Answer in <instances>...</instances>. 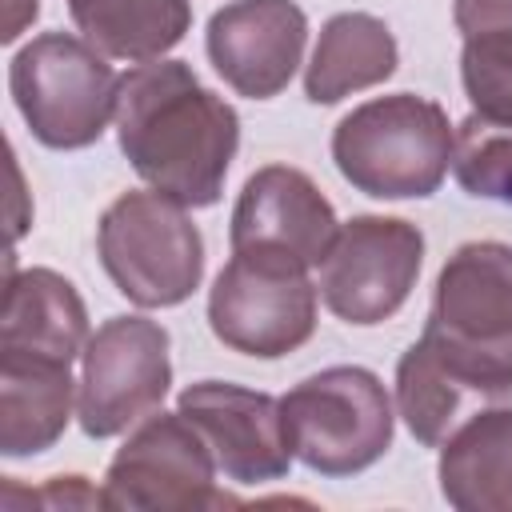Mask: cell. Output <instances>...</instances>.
<instances>
[{
	"label": "cell",
	"mask_w": 512,
	"mask_h": 512,
	"mask_svg": "<svg viewBox=\"0 0 512 512\" xmlns=\"http://www.w3.org/2000/svg\"><path fill=\"white\" fill-rule=\"evenodd\" d=\"M116 140L148 188L184 208H212L240 148V116L192 64L160 56L120 76Z\"/></svg>",
	"instance_id": "1"
},
{
	"label": "cell",
	"mask_w": 512,
	"mask_h": 512,
	"mask_svg": "<svg viewBox=\"0 0 512 512\" xmlns=\"http://www.w3.org/2000/svg\"><path fill=\"white\" fill-rule=\"evenodd\" d=\"M420 344L488 404H512V244L464 240L440 264Z\"/></svg>",
	"instance_id": "2"
},
{
	"label": "cell",
	"mask_w": 512,
	"mask_h": 512,
	"mask_svg": "<svg viewBox=\"0 0 512 512\" xmlns=\"http://www.w3.org/2000/svg\"><path fill=\"white\" fill-rule=\"evenodd\" d=\"M448 112L416 92L372 96L332 128L336 172L372 200H424L452 168Z\"/></svg>",
	"instance_id": "3"
},
{
	"label": "cell",
	"mask_w": 512,
	"mask_h": 512,
	"mask_svg": "<svg viewBox=\"0 0 512 512\" xmlns=\"http://www.w3.org/2000/svg\"><path fill=\"white\" fill-rule=\"evenodd\" d=\"M8 92L28 132L52 152L92 148L116 120L120 76L72 32H40L8 60Z\"/></svg>",
	"instance_id": "4"
},
{
	"label": "cell",
	"mask_w": 512,
	"mask_h": 512,
	"mask_svg": "<svg viewBox=\"0 0 512 512\" xmlns=\"http://www.w3.org/2000/svg\"><path fill=\"white\" fill-rule=\"evenodd\" d=\"M96 256L136 308H176L204 280V236L188 208L156 188L120 192L96 224Z\"/></svg>",
	"instance_id": "5"
},
{
	"label": "cell",
	"mask_w": 512,
	"mask_h": 512,
	"mask_svg": "<svg viewBox=\"0 0 512 512\" xmlns=\"http://www.w3.org/2000/svg\"><path fill=\"white\" fill-rule=\"evenodd\" d=\"M292 456L328 480L372 468L396 436V400L364 364H332L280 396Z\"/></svg>",
	"instance_id": "6"
},
{
	"label": "cell",
	"mask_w": 512,
	"mask_h": 512,
	"mask_svg": "<svg viewBox=\"0 0 512 512\" xmlns=\"http://www.w3.org/2000/svg\"><path fill=\"white\" fill-rule=\"evenodd\" d=\"M312 268L280 248H232L208 288L212 336L256 360H280L316 336L320 288Z\"/></svg>",
	"instance_id": "7"
},
{
	"label": "cell",
	"mask_w": 512,
	"mask_h": 512,
	"mask_svg": "<svg viewBox=\"0 0 512 512\" xmlns=\"http://www.w3.org/2000/svg\"><path fill=\"white\" fill-rule=\"evenodd\" d=\"M220 468L196 424L176 408H156L116 448L104 472V508L116 512H204L236 504L220 484Z\"/></svg>",
	"instance_id": "8"
},
{
	"label": "cell",
	"mask_w": 512,
	"mask_h": 512,
	"mask_svg": "<svg viewBox=\"0 0 512 512\" xmlns=\"http://www.w3.org/2000/svg\"><path fill=\"white\" fill-rule=\"evenodd\" d=\"M172 388V336L140 312L108 316L80 352L76 420L92 440H112L152 416Z\"/></svg>",
	"instance_id": "9"
},
{
	"label": "cell",
	"mask_w": 512,
	"mask_h": 512,
	"mask_svg": "<svg viewBox=\"0 0 512 512\" xmlns=\"http://www.w3.org/2000/svg\"><path fill=\"white\" fill-rule=\"evenodd\" d=\"M424 268V232L404 216H352L320 260V300L352 328L392 320Z\"/></svg>",
	"instance_id": "10"
},
{
	"label": "cell",
	"mask_w": 512,
	"mask_h": 512,
	"mask_svg": "<svg viewBox=\"0 0 512 512\" xmlns=\"http://www.w3.org/2000/svg\"><path fill=\"white\" fill-rule=\"evenodd\" d=\"M176 408L196 424L232 484H272L292 468L280 396L232 380H196L176 396Z\"/></svg>",
	"instance_id": "11"
},
{
	"label": "cell",
	"mask_w": 512,
	"mask_h": 512,
	"mask_svg": "<svg viewBox=\"0 0 512 512\" xmlns=\"http://www.w3.org/2000/svg\"><path fill=\"white\" fill-rule=\"evenodd\" d=\"M308 48V12L296 0H228L208 16L204 52L216 76L248 100L280 96Z\"/></svg>",
	"instance_id": "12"
},
{
	"label": "cell",
	"mask_w": 512,
	"mask_h": 512,
	"mask_svg": "<svg viewBox=\"0 0 512 512\" xmlns=\"http://www.w3.org/2000/svg\"><path fill=\"white\" fill-rule=\"evenodd\" d=\"M336 208L316 188V180L292 164L256 168L232 208L228 244L232 248H280L308 268H320L336 240Z\"/></svg>",
	"instance_id": "13"
},
{
	"label": "cell",
	"mask_w": 512,
	"mask_h": 512,
	"mask_svg": "<svg viewBox=\"0 0 512 512\" xmlns=\"http://www.w3.org/2000/svg\"><path fill=\"white\" fill-rule=\"evenodd\" d=\"M76 392L80 380H72L68 360L0 348V456L48 452L76 416Z\"/></svg>",
	"instance_id": "14"
},
{
	"label": "cell",
	"mask_w": 512,
	"mask_h": 512,
	"mask_svg": "<svg viewBox=\"0 0 512 512\" xmlns=\"http://www.w3.org/2000/svg\"><path fill=\"white\" fill-rule=\"evenodd\" d=\"M88 308L68 276L56 268H16V252L4 260V308H0V348L40 352L56 360H76L88 344Z\"/></svg>",
	"instance_id": "15"
},
{
	"label": "cell",
	"mask_w": 512,
	"mask_h": 512,
	"mask_svg": "<svg viewBox=\"0 0 512 512\" xmlns=\"http://www.w3.org/2000/svg\"><path fill=\"white\" fill-rule=\"evenodd\" d=\"M436 480L456 512H512V404L464 420L440 444Z\"/></svg>",
	"instance_id": "16"
},
{
	"label": "cell",
	"mask_w": 512,
	"mask_h": 512,
	"mask_svg": "<svg viewBox=\"0 0 512 512\" xmlns=\"http://www.w3.org/2000/svg\"><path fill=\"white\" fill-rule=\"evenodd\" d=\"M396 68L400 44L380 16L336 12L324 20L316 48L304 64V96L312 104H340L344 96L392 80Z\"/></svg>",
	"instance_id": "17"
},
{
	"label": "cell",
	"mask_w": 512,
	"mask_h": 512,
	"mask_svg": "<svg viewBox=\"0 0 512 512\" xmlns=\"http://www.w3.org/2000/svg\"><path fill=\"white\" fill-rule=\"evenodd\" d=\"M76 32L108 60L148 64L192 28V0H64Z\"/></svg>",
	"instance_id": "18"
},
{
	"label": "cell",
	"mask_w": 512,
	"mask_h": 512,
	"mask_svg": "<svg viewBox=\"0 0 512 512\" xmlns=\"http://www.w3.org/2000/svg\"><path fill=\"white\" fill-rule=\"evenodd\" d=\"M492 408L460 376H452L420 340H412L396 360V416L416 444L440 448L464 420Z\"/></svg>",
	"instance_id": "19"
},
{
	"label": "cell",
	"mask_w": 512,
	"mask_h": 512,
	"mask_svg": "<svg viewBox=\"0 0 512 512\" xmlns=\"http://www.w3.org/2000/svg\"><path fill=\"white\" fill-rule=\"evenodd\" d=\"M452 176L468 196L512 208V120L468 112L452 136Z\"/></svg>",
	"instance_id": "20"
},
{
	"label": "cell",
	"mask_w": 512,
	"mask_h": 512,
	"mask_svg": "<svg viewBox=\"0 0 512 512\" xmlns=\"http://www.w3.org/2000/svg\"><path fill=\"white\" fill-rule=\"evenodd\" d=\"M460 84L472 112L512 120V32L468 36L460 48Z\"/></svg>",
	"instance_id": "21"
},
{
	"label": "cell",
	"mask_w": 512,
	"mask_h": 512,
	"mask_svg": "<svg viewBox=\"0 0 512 512\" xmlns=\"http://www.w3.org/2000/svg\"><path fill=\"white\" fill-rule=\"evenodd\" d=\"M452 24L464 40L512 32V0H452Z\"/></svg>",
	"instance_id": "22"
},
{
	"label": "cell",
	"mask_w": 512,
	"mask_h": 512,
	"mask_svg": "<svg viewBox=\"0 0 512 512\" xmlns=\"http://www.w3.org/2000/svg\"><path fill=\"white\" fill-rule=\"evenodd\" d=\"M32 500L48 508H104V488H92L88 476H48Z\"/></svg>",
	"instance_id": "23"
},
{
	"label": "cell",
	"mask_w": 512,
	"mask_h": 512,
	"mask_svg": "<svg viewBox=\"0 0 512 512\" xmlns=\"http://www.w3.org/2000/svg\"><path fill=\"white\" fill-rule=\"evenodd\" d=\"M40 16V0H4V32L0 40L4 44H16L20 32Z\"/></svg>",
	"instance_id": "24"
}]
</instances>
